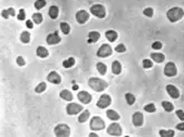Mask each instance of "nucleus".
<instances>
[{
	"label": "nucleus",
	"instance_id": "1",
	"mask_svg": "<svg viewBox=\"0 0 184 137\" xmlns=\"http://www.w3.org/2000/svg\"><path fill=\"white\" fill-rule=\"evenodd\" d=\"M166 17L171 23H176L184 17V10L180 7H173V8L168 10Z\"/></svg>",
	"mask_w": 184,
	"mask_h": 137
},
{
	"label": "nucleus",
	"instance_id": "2",
	"mask_svg": "<svg viewBox=\"0 0 184 137\" xmlns=\"http://www.w3.org/2000/svg\"><path fill=\"white\" fill-rule=\"evenodd\" d=\"M88 86L95 91H103L104 89H106L108 87V84L103 79L97 78V77H92V78L88 79Z\"/></svg>",
	"mask_w": 184,
	"mask_h": 137
},
{
	"label": "nucleus",
	"instance_id": "3",
	"mask_svg": "<svg viewBox=\"0 0 184 137\" xmlns=\"http://www.w3.org/2000/svg\"><path fill=\"white\" fill-rule=\"evenodd\" d=\"M91 13L95 17H97V18H99V19H103L106 17V9L103 5L97 3V5H93L91 7Z\"/></svg>",
	"mask_w": 184,
	"mask_h": 137
},
{
	"label": "nucleus",
	"instance_id": "4",
	"mask_svg": "<svg viewBox=\"0 0 184 137\" xmlns=\"http://www.w3.org/2000/svg\"><path fill=\"white\" fill-rule=\"evenodd\" d=\"M57 137H68L70 135V128L66 124H58L54 129Z\"/></svg>",
	"mask_w": 184,
	"mask_h": 137
},
{
	"label": "nucleus",
	"instance_id": "5",
	"mask_svg": "<svg viewBox=\"0 0 184 137\" xmlns=\"http://www.w3.org/2000/svg\"><path fill=\"white\" fill-rule=\"evenodd\" d=\"M89 126H91L92 131H102L105 128V121L99 117V116H94L91 119V123H89Z\"/></svg>",
	"mask_w": 184,
	"mask_h": 137
},
{
	"label": "nucleus",
	"instance_id": "6",
	"mask_svg": "<svg viewBox=\"0 0 184 137\" xmlns=\"http://www.w3.org/2000/svg\"><path fill=\"white\" fill-rule=\"evenodd\" d=\"M112 52H113V49L110 47L108 44H103V45L100 46L99 49L97 50V57H99V58H106L108 56L112 55Z\"/></svg>",
	"mask_w": 184,
	"mask_h": 137
},
{
	"label": "nucleus",
	"instance_id": "7",
	"mask_svg": "<svg viewBox=\"0 0 184 137\" xmlns=\"http://www.w3.org/2000/svg\"><path fill=\"white\" fill-rule=\"evenodd\" d=\"M84 111V107L79 104H76V103H70V104L67 105V107H66V113L68 115H77L78 113H81V111Z\"/></svg>",
	"mask_w": 184,
	"mask_h": 137
},
{
	"label": "nucleus",
	"instance_id": "8",
	"mask_svg": "<svg viewBox=\"0 0 184 137\" xmlns=\"http://www.w3.org/2000/svg\"><path fill=\"white\" fill-rule=\"evenodd\" d=\"M176 74H178V68H176L174 62H168L164 67V75L168 77H174V76H176Z\"/></svg>",
	"mask_w": 184,
	"mask_h": 137
},
{
	"label": "nucleus",
	"instance_id": "9",
	"mask_svg": "<svg viewBox=\"0 0 184 137\" xmlns=\"http://www.w3.org/2000/svg\"><path fill=\"white\" fill-rule=\"evenodd\" d=\"M110 103H112V98H110V95L107 94H104L102 95L99 97V99H98V101H97V107L98 108H102V109H104V108H107L108 106L110 105Z\"/></svg>",
	"mask_w": 184,
	"mask_h": 137
},
{
	"label": "nucleus",
	"instance_id": "10",
	"mask_svg": "<svg viewBox=\"0 0 184 137\" xmlns=\"http://www.w3.org/2000/svg\"><path fill=\"white\" fill-rule=\"evenodd\" d=\"M107 133H108V135H112V136H121L123 133V129L120 124L113 123V124H110V126H108Z\"/></svg>",
	"mask_w": 184,
	"mask_h": 137
},
{
	"label": "nucleus",
	"instance_id": "11",
	"mask_svg": "<svg viewBox=\"0 0 184 137\" xmlns=\"http://www.w3.org/2000/svg\"><path fill=\"white\" fill-rule=\"evenodd\" d=\"M88 19H89V12H87L86 10H78L76 12V20L78 23L84 25Z\"/></svg>",
	"mask_w": 184,
	"mask_h": 137
},
{
	"label": "nucleus",
	"instance_id": "12",
	"mask_svg": "<svg viewBox=\"0 0 184 137\" xmlns=\"http://www.w3.org/2000/svg\"><path fill=\"white\" fill-rule=\"evenodd\" d=\"M132 121L135 127H141L144 123V116H143L142 113H139V111L134 113L132 116Z\"/></svg>",
	"mask_w": 184,
	"mask_h": 137
},
{
	"label": "nucleus",
	"instance_id": "13",
	"mask_svg": "<svg viewBox=\"0 0 184 137\" xmlns=\"http://www.w3.org/2000/svg\"><path fill=\"white\" fill-rule=\"evenodd\" d=\"M46 41H47L48 45H56V44L60 43L61 38L59 37L58 33L55 31V33H49L48 36H47V38H46Z\"/></svg>",
	"mask_w": 184,
	"mask_h": 137
},
{
	"label": "nucleus",
	"instance_id": "14",
	"mask_svg": "<svg viewBox=\"0 0 184 137\" xmlns=\"http://www.w3.org/2000/svg\"><path fill=\"white\" fill-rule=\"evenodd\" d=\"M77 97L78 99H79V101H81L83 104H89L92 101V95L89 94V93H87V91H85V90H81L79 91L77 94Z\"/></svg>",
	"mask_w": 184,
	"mask_h": 137
},
{
	"label": "nucleus",
	"instance_id": "15",
	"mask_svg": "<svg viewBox=\"0 0 184 137\" xmlns=\"http://www.w3.org/2000/svg\"><path fill=\"white\" fill-rule=\"evenodd\" d=\"M47 80L52 84H55V85H59L61 83V77L58 72H50L47 76Z\"/></svg>",
	"mask_w": 184,
	"mask_h": 137
},
{
	"label": "nucleus",
	"instance_id": "16",
	"mask_svg": "<svg viewBox=\"0 0 184 137\" xmlns=\"http://www.w3.org/2000/svg\"><path fill=\"white\" fill-rule=\"evenodd\" d=\"M166 91L168 93V95L171 96L173 99H178L180 97V90H179L175 86L173 85H168L166 86Z\"/></svg>",
	"mask_w": 184,
	"mask_h": 137
},
{
	"label": "nucleus",
	"instance_id": "17",
	"mask_svg": "<svg viewBox=\"0 0 184 137\" xmlns=\"http://www.w3.org/2000/svg\"><path fill=\"white\" fill-rule=\"evenodd\" d=\"M100 38V33L98 31H91V33H88V39H87V43L88 44H94V43H97Z\"/></svg>",
	"mask_w": 184,
	"mask_h": 137
},
{
	"label": "nucleus",
	"instance_id": "18",
	"mask_svg": "<svg viewBox=\"0 0 184 137\" xmlns=\"http://www.w3.org/2000/svg\"><path fill=\"white\" fill-rule=\"evenodd\" d=\"M151 59L153 61L157 62V64H161V62L164 61L165 56L163 54H161V52H152L151 54Z\"/></svg>",
	"mask_w": 184,
	"mask_h": 137
},
{
	"label": "nucleus",
	"instance_id": "19",
	"mask_svg": "<svg viewBox=\"0 0 184 137\" xmlns=\"http://www.w3.org/2000/svg\"><path fill=\"white\" fill-rule=\"evenodd\" d=\"M61 99H64V100H67V101H71L73 100V94H71V91H69L68 89H64V90L60 91V94H59Z\"/></svg>",
	"mask_w": 184,
	"mask_h": 137
},
{
	"label": "nucleus",
	"instance_id": "20",
	"mask_svg": "<svg viewBox=\"0 0 184 137\" xmlns=\"http://www.w3.org/2000/svg\"><path fill=\"white\" fill-rule=\"evenodd\" d=\"M112 72L114 75H120L122 72V65L118 60H115V61L112 62Z\"/></svg>",
	"mask_w": 184,
	"mask_h": 137
},
{
	"label": "nucleus",
	"instance_id": "21",
	"mask_svg": "<svg viewBox=\"0 0 184 137\" xmlns=\"http://www.w3.org/2000/svg\"><path fill=\"white\" fill-rule=\"evenodd\" d=\"M36 54H37V56H38L39 58H46V57H48L49 51L47 50V48L42 47V46H39V47H37Z\"/></svg>",
	"mask_w": 184,
	"mask_h": 137
},
{
	"label": "nucleus",
	"instance_id": "22",
	"mask_svg": "<svg viewBox=\"0 0 184 137\" xmlns=\"http://www.w3.org/2000/svg\"><path fill=\"white\" fill-rule=\"evenodd\" d=\"M105 36H106V38H107L108 41L114 43V41L117 39L118 35H117V33L115 31V30H107L106 33H105Z\"/></svg>",
	"mask_w": 184,
	"mask_h": 137
},
{
	"label": "nucleus",
	"instance_id": "23",
	"mask_svg": "<svg viewBox=\"0 0 184 137\" xmlns=\"http://www.w3.org/2000/svg\"><path fill=\"white\" fill-rule=\"evenodd\" d=\"M58 13H59V9H58V7L57 6H52L50 8H49L48 15L52 19H56V18L58 17Z\"/></svg>",
	"mask_w": 184,
	"mask_h": 137
},
{
	"label": "nucleus",
	"instance_id": "24",
	"mask_svg": "<svg viewBox=\"0 0 184 137\" xmlns=\"http://www.w3.org/2000/svg\"><path fill=\"white\" fill-rule=\"evenodd\" d=\"M106 115H107V117H108V119H110V121H118L121 118L120 115L117 114L115 111H113V109H108V111H106Z\"/></svg>",
	"mask_w": 184,
	"mask_h": 137
},
{
	"label": "nucleus",
	"instance_id": "25",
	"mask_svg": "<svg viewBox=\"0 0 184 137\" xmlns=\"http://www.w3.org/2000/svg\"><path fill=\"white\" fill-rule=\"evenodd\" d=\"M89 115H91V111H88V109H86V111H83V113H81V114L78 116V121H79L81 124L85 123V121H86L88 118H89Z\"/></svg>",
	"mask_w": 184,
	"mask_h": 137
},
{
	"label": "nucleus",
	"instance_id": "26",
	"mask_svg": "<svg viewBox=\"0 0 184 137\" xmlns=\"http://www.w3.org/2000/svg\"><path fill=\"white\" fill-rule=\"evenodd\" d=\"M1 16H2L3 18H6V19H8L10 16H13V17L16 16V11H15L13 8H9V9L2 10V11H1Z\"/></svg>",
	"mask_w": 184,
	"mask_h": 137
},
{
	"label": "nucleus",
	"instance_id": "27",
	"mask_svg": "<svg viewBox=\"0 0 184 137\" xmlns=\"http://www.w3.org/2000/svg\"><path fill=\"white\" fill-rule=\"evenodd\" d=\"M162 107L164 108V111H166L168 113H171V111H174V106H173V104L170 103V101H166V100L162 101Z\"/></svg>",
	"mask_w": 184,
	"mask_h": 137
},
{
	"label": "nucleus",
	"instance_id": "28",
	"mask_svg": "<svg viewBox=\"0 0 184 137\" xmlns=\"http://www.w3.org/2000/svg\"><path fill=\"white\" fill-rule=\"evenodd\" d=\"M20 41L23 44H29L30 43V33L28 31H23L20 35Z\"/></svg>",
	"mask_w": 184,
	"mask_h": 137
},
{
	"label": "nucleus",
	"instance_id": "29",
	"mask_svg": "<svg viewBox=\"0 0 184 137\" xmlns=\"http://www.w3.org/2000/svg\"><path fill=\"white\" fill-rule=\"evenodd\" d=\"M74 65H75L74 57H69L68 59H66V60L63 61V67H64V68H70V67H73Z\"/></svg>",
	"mask_w": 184,
	"mask_h": 137
},
{
	"label": "nucleus",
	"instance_id": "30",
	"mask_svg": "<svg viewBox=\"0 0 184 137\" xmlns=\"http://www.w3.org/2000/svg\"><path fill=\"white\" fill-rule=\"evenodd\" d=\"M158 134L161 137H173L175 135V132L172 131V129H168V131H165V129H161L158 132Z\"/></svg>",
	"mask_w": 184,
	"mask_h": 137
},
{
	"label": "nucleus",
	"instance_id": "31",
	"mask_svg": "<svg viewBox=\"0 0 184 137\" xmlns=\"http://www.w3.org/2000/svg\"><path fill=\"white\" fill-rule=\"evenodd\" d=\"M96 68L97 70H98V72H99L100 75H105L107 72V67L105 64H103V62H97L96 65Z\"/></svg>",
	"mask_w": 184,
	"mask_h": 137
},
{
	"label": "nucleus",
	"instance_id": "32",
	"mask_svg": "<svg viewBox=\"0 0 184 137\" xmlns=\"http://www.w3.org/2000/svg\"><path fill=\"white\" fill-rule=\"evenodd\" d=\"M42 20H44V18H42V15L39 12H36L32 15V21L35 23H37V25H40V23H42Z\"/></svg>",
	"mask_w": 184,
	"mask_h": 137
},
{
	"label": "nucleus",
	"instance_id": "33",
	"mask_svg": "<svg viewBox=\"0 0 184 137\" xmlns=\"http://www.w3.org/2000/svg\"><path fill=\"white\" fill-rule=\"evenodd\" d=\"M125 99H126V103L129 105V106H132V105H134V103H135V96L133 94H131V93H127V94H125Z\"/></svg>",
	"mask_w": 184,
	"mask_h": 137
},
{
	"label": "nucleus",
	"instance_id": "34",
	"mask_svg": "<svg viewBox=\"0 0 184 137\" xmlns=\"http://www.w3.org/2000/svg\"><path fill=\"white\" fill-rule=\"evenodd\" d=\"M46 88H47V85H46V83H40V84H38V85L36 86L35 88V91L36 93H38V94H41V93H44V91L46 90Z\"/></svg>",
	"mask_w": 184,
	"mask_h": 137
},
{
	"label": "nucleus",
	"instance_id": "35",
	"mask_svg": "<svg viewBox=\"0 0 184 137\" xmlns=\"http://www.w3.org/2000/svg\"><path fill=\"white\" fill-rule=\"evenodd\" d=\"M60 29L63 31V33H65V35H68V33H70V26L67 23H60Z\"/></svg>",
	"mask_w": 184,
	"mask_h": 137
},
{
	"label": "nucleus",
	"instance_id": "36",
	"mask_svg": "<svg viewBox=\"0 0 184 137\" xmlns=\"http://www.w3.org/2000/svg\"><path fill=\"white\" fill-rule=\"evenodd\" d=\"M35 8L37 10H40V9H42L44 7L46 6V0H36L35 1Z\"/></svg>",
	"mask_w": 184,
	"mask_h": 137
},
{
	"label": "nucleus",
	"instance_id": "37",
	"mask_svg": "<svg viewBox=\"0 0 184 137\" xmlns=\"http://www.w3.org/2000/svg\"><path fill=\"white\" fill-rule=\"evenodd\" d=\"M144 111H147V113H155L156 107H155V105L153 103H151V104H147L144 106Z\"/></svg>",
	"mask_w": 184,
	"mask_h": 137
},
{
	"label": "nucleus",
	"instance_id": "38",
	"mask_svg": "<svg viewBox=\"0 0 184 137\" xmlns=\"http://www.w3.org/2000/svg\"><path fill=\"white\" fill-rule=\"evenodd\" d=\"M143 67L145 69H150L153 67V61L152 59H144L143 60Z\"/></svg>",
	"mask_w": 184,
	"mask_h": 137
},
{
	"label": "nucleus",
	"instance_id": "39",
	"mask_svg": "<svg viewBox=\"0 0 184 137\" xmlns=\"http://www.w3.org/2000/svg\"><path fill=\"white\" fill-rule=\"evenodd\" d=\"M143 13H144L146 17H149V18H152L153 15H154V10H153V8H146V9H144Z\"/></svg>",
	"mask_w": 184,
	"mask_h": 137
},
{
	"label": "nucleus",
	"instance_id": "40",
	"mask_svg": "<svg viewBox=\"0 0 184 137\" xmlns=\"http://www.w3.org/2000/svg\"><path fill=\"white\" fill-rule=\"evenodd\" d=\"M17 19L18 20H25L26 19V11L23 9H20L18 15H17Z\"/></svg>",
	"mask_w": 184,
	"mask_h": 137
},
{
	"label": "nucleus",
	"instance_id": "41",
	"mask_svg": "<svg viewBox=\"0 0 184 137\" xmlns=\"http://www.w3.org/2000/svg\"><path fill=\"white\" fill-rule=\"evenodd\" d=\"M16 61H17V65L20 66V67H23V66L26 65V60L23 59V56H18V57H17V59H16Z\"/></svg>",
	"mask_w": 184,
	"mask_h": 137
},
{
	"label": "nucleus",
	"instance_id": "42",
	"mask_svg": "<svg viewBox=\"0 0 184 137\" xmlns=\"http://www.w3.org/2000/svg\"><path fill=\"white\" fill-rule=\"evenodd\" d=\"M115 51H117V52H125V51H126L125 45H123V44H120V45H117L116 47H115Z\"/></svg>",
	"mask_w": 184,
	"mask_h": 137
},
{
	"label": "nucleus",
	"instance_id": "43",
	"mask_svg": "<svg viewBox=\"0 0 184 137\" xmlns=\"http://www.w3.org/2000/svg\"><path fill=\"white\" fill-rule=\"evenodd\" d=\"M162 43L161 41H155V43L152 44V48L154 49V50H160V49H162Z\"/></svg>",
	"mask_w": 184,
	"mask_h": 137
},
{
	"label": "nucleus",
	"instance_id": "44",
	"mask_svg": "<svg viewBox=\"0 0 184 137\" xmlns=\"http://www.w3.org/2000/svg\"><path fill=\"white\" fill-rule=\"evenodd\" d=\"M175 114L176 116L179 117V119H181L182 121H184V111L182 109H178V111H175Z\"/></svg>",
	"mask_w": 184,
	"mask_h": 137
},
{
	"label": "nucleus",
	"instance_id": "45",
	"mask_svg": "<svg viewBox=\"0 0 184 137\" xmlns=\"http://www.w3.org/2000/svg\"><path fill=\"white\" fill-rule=\"evenodd\" d=\"M176 129H178V131L184 132V121H182V123H180V124L176 125Z\"/></svg>",
	"mask_w": 184,
	"mask_h": 137
},
{
	"label": "nucleus",
	"instance_id": "46",
	"mask_svg": "<svg viewBox=\"0 0 184 137\" xmlns=\"http://www.w3.org/2000/svg\"><path fill=\"white\" fill-rule=\"evenodd\" d=\"M26 26H27V28L32 29V27H34V23H32L31 20H27V21H26Z\"/></svg>",
	"mask_w": 184,
	"mask_h": 137
},
{
	"label": "nucleus",
	"instance_id": "47",
	"mask_svg": "<svg viewBox=\"0 0 184 137\" xmlns=\"http://www.w3.org/2000/svg\"><path fill=\"white\" fill-rule=\"evenodd\" d=\"M89 137H98V135H97L96 133H91V134H89Z\"/></svg>",
	"mask_w": 184,
	"mask_h": 137
},
{
	"label": "nucleus",
	"instance_id": "48",
	"mask_svg": "<svg viewBox=\"0 0 184 137\" xmlns=\"http://www.w3.org/2000/svg\"><path fill=\"white\" fill-rule=\"evenodd\" d=\"M74 89H78V85H74V87H73Z\"/></svg>",
	"mask_w": 184,
	"mask_h": 137
}]
</instances>
